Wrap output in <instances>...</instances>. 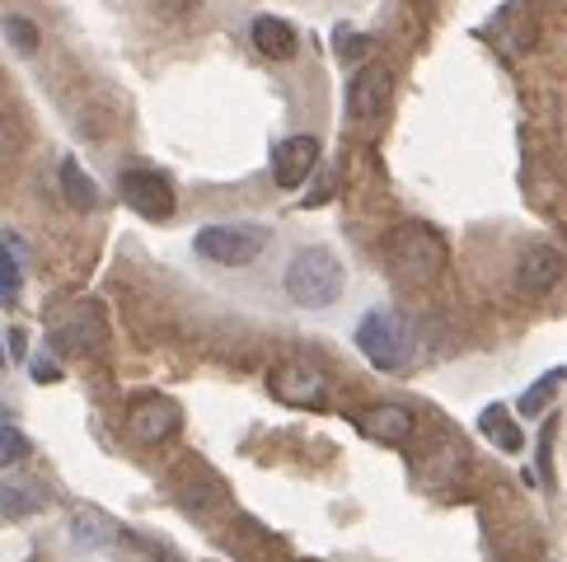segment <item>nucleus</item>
I'll use <instances>...</instances> for the list:
<instances>
[{
    "instance_id": "obj_1",
    "label": "nucleus",
    "mask_w": 567,
    "mask_h": 562,
    "mask_svg": "<svg viewBox=\"0 0 567 562\" xmlns=\"http://www.w3.org/2000/svg\"><path fill=\"white\" fill-rule=\"evenodd\" d=\"M287 295L306 310H329L342 295V263L333 249H300L287 268Z\"/></svg>"
},
{
    "instance_id": "obj_2",
    "label": "nucleus",
    "mask_w": 567,
    "mask_h": 562,
    "mask_svg": "<svg viewBox=\"0 0 567 562\" xmlns=\"http://www.w3.org/2000/svg\"><path fill=\"white\" fill-rule=\"evenodd\" d=\"M384 258H390L399 281L422 287V281L441 277V268H445V239L427 226H399L390 239H384Z\"/></svg>"
},
{
    "instance_id": "obj_3",
    "label": "nucleus",
    "mask_w": 567,
    "mask_h": 562,
    "mask_svg": "<svg viewBox=\"0 0 567 562\" xmlns=\"http://www.w3.org/2000/svg\"><path fill=\"white\" fill-rule=\"evenodd\" d=\"M357 347L375 371H403L413 356V329L399 310H371L357 324Z\"/></svg>"
},
{
    "instance_id": "obj_4",
    "label": "nucleus",
    "mask_w": 567,
    "mask_h": 562,
    "mask_svg": "<svg viewBox=\"0 0 567 562\" xmlns=\"http://www.w3.org/2000/svg\"><path fill=\"white\" fill-rule=\"evenodd\" d=\"M193 249L220 268H245L268 249V230L262 226H207L193 235Z\"/></svg>"
},
{
    "instance_id": "obj_5",
    "label": "nucleus",
    "mask_w": 567,
    "mask_h": 562,
    "mask_svg": "<svg viewBox=\"0 0 567 562\" xmlns=\"http://www.w3.org/2000/svg\"><path fill=\"white\" fill-rule=\"evenodd\" d=\"M117 192H123V202L136 211V216H146V220H169L174 216V184L165 174H155V169H127L123 178H117Z\"/></svg>"
},
{
    "instance_id": "obj_6",
    "label": "nucleus",
    "mask_w": 567,
    "mask_h": 562,
    "mask_svg": "<svg viewBox=\"0 0 567 562\" xmlns=\"http://www.w3.org/2000/svg\"><path fill=\"white\" fill-rule=\"evenodd\" d=\"M390 94H394V75L390 66H380V62H367L357 75H352V90H348V108L357 123H380L384 108H390Z\"/></svg>"
},
{
    "instance_id": "obj_7",
    "label": "nucleus",
    "mask_w": 567,
    "mask_h": 562,
    "mask_svg": "<svg viewBox=\"0 0 567 562\" xmlns=\"http://www.w3.org/2000/svg\"><path fill=\"white\" fill-rule=\"evenodd\" d=\"M268 389L281 398V404L291 408H319L323 398H329V385H323V375L315 366H306V361H287V366H277Z\"/></svg>"
},
{
    "instance_id": "obj_8",
    "label": "nucleus",
    "mask_w": 567,
    "mask_h": 562,
    "mask_svg": "<svg viewBox=\"0 0 567 562\" xmlns=\"http://www.w3.org/2000/svg\"><path fill=\"white\" fill-rule=\"evenodd\" d=\"M563 272H567V263L554 244H530L516 263V287H520V295H549L563 281Z\"/></svg>"
},
{
    "instance_id": "obj_9",
    "label": "nucleus",
    "mask_w": 567,
    "mask_h": 562,
    "mask_svg": "<svg viewBox=\"0 0 567 562\" xmlns=\"http://www.w3.org/2000/svg\"><path fill=\"white\" fill-rule=\"evenodd\" d=\"M178 408L169 404V398H141V404H132L127 413V431L132 440H141V446H159V440H169L178 431Z\"/></svg>"
},
{
    "instance_id": "obj_10",
    "label": "nucleus",
    "mask_w": 567,
    "mask_h": 562,
    "mask_svg": "<svg viewBox=\"0 0 567 562\" xmlns=\"http://www.w3.org/2000/svg\"><path fill=\"white\" fill-rule=\"evenodd\" d=\"M319 165V140L315 136H287L272 155V178L277 188H300Z\"/></svg>"
},
{
    "instance_id": "obj_11",
    "label": "nucleus",
    "mask_w": 567,
    "mask_h": 562,
    "mask_svg": "<svg viewBox=\"0 0 567 562\" xmlns=\"http://www.w3.org/2000/svg\"><path fill=\"white\" fill-rule=\"evenodd\" d=\"M52 343L62 352H94L104 343V319H99V305H71L66 319L52 329Z\"/></svg>"
},
{
    "instance_id": "obj_12",
    "label": "nucleus",
    "mask_w": 567,
    "mask_h": 562,
    "mask_svg": "<svg viewBox=\"0 0 567 562\" xmlns=\"http://www.w3.org/2000/svg\"><path fill=\"white\" fill-rule=\"evenodd\" d=\"M413 427H417L413 413L399 408V404H375L367 413H357V431L380 440V446H403V440L413 436Z\"/></svg>"
},
{
    "instance_id": "obj_13",
    "label": "nucleus",
    "mask_w": 567,
    "mask_h": 562,
    "mask_svg": "<svg viewBox=\"0 0 567 562\" xmlns=\"http://www.w3.org/2000/svg\"><path fill=\"white\" fill-rule=\"evenodd\" d=\"M254 48L262 56H272V62H291V56L300 52V38H296V29L287 24V19L262 14V19H254Z\"/></svg>"
},
{
    "instance_id": "obj_14",
    "label": "nucleus",
    "mask_w": 567,
    "mask_h": 562,
    "mask_svg": "<svg viewBox=\"0 0 567 562\" xmlns=\"http://www.w3.org/2000/svg\"><path fill=\"white\" fill-rule=\"evenodd\" d=\"M48 507V497L38 492L33 483H0V520H24L33 511H43Z\"/></svg>"
},
{
    "instance_id": "obj_15",
    "label": "nucleus",
    "mask_w": 567,
    "mask_h": 562,
    "mask_svg": "<svg viewBox=\"0 0 567 562\" xmlns=\"http://www.w3.org/2000/svg\"><path fill=\"white\" fill-rule=\"evenodd\" d=\"M62 192H66V202L75 211H94L99 207V188H94V178L80 169V159H62Z\"/></svg>"
},
{
    "instance_id": "obj_16",
    "label": "nucleus",
    "mask_w": 567,
    "mask_h": 562,
    "mask_svg": "<svg viewBox=\"0 0 567 562\" xmlns=\"http://www.w3.org/2000/svg\"><path fill=\"white\" fill-rule=\"evenodd\" d=\"M478 431L488 436L493 446H502L506 455L525 446V436H520V427L512 422V413H506V408H483V417H478Z\"/></svg>"
},
{
    "instance_id": "obj_17",
    "label": "nucleus",
    "mask_w": 567,
    "mask_h": 562,
    "mask_svg": "<svg viewBox=\"0 0 567 562\" xmlns=\"http://www.w3.org/2000/svg\"><path fill=\"white\" fill-rule=\"evenodd\" d=\"M563 379H567V371H563V366H554L549 375H544V379H539V385H530V389H525V394H520V413H530V417H539V408H544V404H549V398H554V394L563 389Z\"/></svg>"
},
{
    "instance_id": "obj_18",
    "label": "nucleus",
    "mask_w": 567,
    "mask_h": 562,
    "mask_svg": "<svg viewBox=\"0 0 567 562\" xmlns=\"http://www.w3.org/2000/svg\"><path fill=\"white\" fill-rule=\"evenodd\" d=\"M117 530H113V520L109 516H99V511H80L75 516V539L80 544H109Z\"/></svg>"
},
{
    "instance_id": "obj_19",
    "label": "nucleus",
    "mask_w": 567,
    "mask_h": 562,
    "mask_svg": "<svg viewBox=\"0 0 567 562\" xmlns=\"http://www.w3.org/2000/svg\"><path fill=\"white\" fill-rule=\"evenodd\" d=\"M19 300V258L0 235V305H14Z\"/></svg>"
},
{
    "instance_id": "obj_20",
    "label": "nucleus",
    "mask_w": 567,
    "mask_h": 562,
    "mask_svg": "<svg viewBox=\"0 0 567 562\" xmlns=\"http://www.w3.org/2000/svg\"><path fill=\"white\" fill-rule=\"evenodd\" d=\"M24 455H29V436H24V431H14V427H0V469L19 465Z\"/></svg>"
},
{
    "instance_id": "obj_21",
    "label": "nucleus",
    "mask_w": 567,
    "mask_h": 562,
    "mask_svg": "<svg viewBox=\"0 0 567 562\" xmlns=\"http://www.w3.org/2000/svg\"><path fill=\"white\" fill-rule=\"evenodd\" d=\"M554 431H558V417L544 422V436H539V473H544V492H554Z\"/></svg>"
},
{
    "instance_id": "obj_22",
    "label": "nucleus",
    "mask_w": 567,
    "mask_h": 562,
    "mask_svg": "<svg viewBox=\"0 0 567 562\" xmlns=\"http://www.w3.org/2000/svg\"><path fill=\"white\" fill-rule=\"evenodd\" d=\"M6 33H10V43L19 48V52H38V29L29 24V19H6Z\"/></svg>"
},
{
    "instance_id": "obj_23",
    "label": "nucleus",
    "mask_w": 567,
    "mask_h": 562,
    "mask_svg": "<svg viewBox=\"0 0 567 562\" xmlns=\"http://www.w3.org/2000/svg\"><path fill=\"white\" fill-rule=\"evenodd\" d=\"M338 56H342V62H352V56H361V52H367V38H361V33H352V29H338Z\"/></svg>"
},
{
    "instance_id": "obj_24",
    "label": "nucleus",
    "mask_w": 567,
    "mask_h": 562,
    "mask_svg": "<svg viewBox=\"0 0 567 562\" xmlns=\"http://www.w3.org/2000/svg\"><path fill=\"white\" fill-rule=\"evenodd\" d=\"M33 375L43 379V385H52V379H56V366H48V361H38V366H33Z\"/></svg>"
}]
</instances>
